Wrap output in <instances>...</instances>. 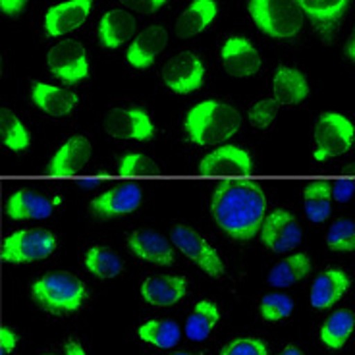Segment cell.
<instances>
[{"label":"cell","mask_w":355,"mask_h":355,"mask_svg":"<svg viewBox=\"0 0 355 355\" xmlns=\"http://www.w3.org/2000/svg\"><path fill=\"white\" fill-rule=\"evenodd\" d=\"M268 199L265 187L251 178H226L214 186L209 199L213 222L228 238L251 241L266 218Z\"/></svg>","instance_id":"1"},{"label":"cell","mask_w":355,"mask_h":355,"mask_svg":"<svg viewBox=\"0 0 355 355\" xmlns=\"http://www.w3.org/2000/svg\"><path fill=\"white\" fill-rule=\"evenodd\" d=\"M241 124V112L234 105L220 98H205L186 112L184 133L196 147H218L234 139Z\"/></svg>","instance_id":"2"},{"label":"cell","mask_w":355,"mask_h":355,"mask_svg":"<svg viewBox=\"0 0 355 355\" xmlns=\"http://www.w3.org/2000/svg\"><path fill=\"white\" fill-rule=\"evenodd\" d=\"M31 300L49 315H71L78 313L87 300L85 282L68 270H53L39 276L29 288Z\"/></svg>","instance_id":"3"},{"label":"cell","mask_w":355,"mask_h":355,"mask_svg":"<svg viewBox=\"0 0 355 355\" xmlns=\"http://www.w3.org/2000/svg\"><path fill=\"white\" fill-rule=\"evenodd\" d=\"M248 12L259 31L276 41H292L305 26L295 0H248Z\"/></svg>","instance_id":"4"},{"label":"cell","mask_w":355,"mask_h":355,"mask_svg":"<svg viewBox=\"0 0 355 355\" xmlns=\"http://www.w3.org/2000/svg\"><path fill=\"white\" fill-rule=\"evenodd\" d=\"M313 160L336 159L352 151L355 143V124L342 112L327 110L317 118L313 128Z\"/></svg>","instance_id":"5"},{"label":"cell","mask_w":355,"mask_h":355,"mask_svg":"<svg viewBox=\"0 0 355 355\" xmlns=\"http://www.w3.org/2000/svg\"><path fill=\"white\" fill-rule=\"evenodd\" d=\"M58 248L56 234L46 228H19L6 236L2 243V259L10 265L39 263L53 255Z\"/></svg>","instance_id":"6"},{"label":"cell","mask_w":355,"mask_h":355,"mask_svg":"<svg viewBox=\"0 0 355 355\" xmlns=\"http://www.w3.org/2000/svg\"><path fill=\"white\" fill-rule=\"evenodd\" d=\"M170 240L174 243V248L186 255L196 266H199L205 275L211 278H220L224 276L226 265L222 261L218 249L214 248L211 241L205 238L201 232H197L189 224H176L170 232Z\"/></svg>","instance_id":"7"},{"label":"cell","mask_w":355,"mask_h":355,"mask_svg":"<svg viewBox=\"0 0 355 355\" xmlns=\"http://www.w3.org/2000/svg\"><path fill=\"white\" fill-rule=\"evenodd\" d=\"M103 128L108 137L118 141L147 143L157 135L151 114L139 107L110 108L103 118Z\"/></svg>","instance_id":"8"},{"label":"cell","mask_w":355,"mask_h":355,"mask_svg":"<svg viewBox=\"0 0 355 355\" xmlns=\"http://www.w3.org/2000/svg\"><path fill=\"white\" fill-rule=\"evenodd\" d=\"M46 68L56 80L66 85H76L87 80V49L78 39H60L46 53Z\"/></svg>","instance_id":"9"},{"label":"cell","mask_w":355,"mask_h":355,"mask_svg":"<svg viewBox=\"0 0 355 355\" xmlns=\"http://www.w3.org/2000/svg\"><path fill=\"white\" fill-rule=\"evenodd\" d=\"M205 62L191 51H182L166 60L162 68V83L174 95H191L203 87Z\"/></svg>","instance_id":"10"},{"label":"cell","mask_w":355,"mask_h":355,"mask_svg":"<svg viewBox=\"0 0 355 355\" xmlns=\"http://www.w3.org/2000/svg\"><path fill=\"white\" fill-rule=\"evenodd\" d=\"M259 238L261 243L272 253H290L302 243V224L297 222L295 214L290 209L280 207L266 214Z\"/></svg>","instance_id":"11"},{"label":"cell","mask_w":355,"mask_h":355,"mask_svg":"<svg viewBox=\"0 0 355 355\" xmlns=\"http://www.w3.org/2000/svg\"><path fill=\"white\" fill-rule=\"evenodd\" d=\"M197 172L203 176H249L253 172V159L240 145L224 143L199 159Z\"/></svg>","instance_id":"12"},{"label":"cell","mask_w":355,"mask_h":355,"mask_svg":"<svg viewBox=\"0 0 355 355\" xmlns=\"http://www.w3.org/2000/svg\"><path fill=\"white\" fill-rule=\"evenodd\" d=\"M91 10H93V0L56 2L44 12V33L53 39H64V37L76 33L78 29L85 26V21L91 16Z\"/></svg>","instance_id":"13"},{"label":"cell","mask_w":355,"mask_h":355,"mask_svg":"<svg viewBox=\"0 0 355 355\" xmlns=\"http://www.w3.org/2000/svg\"><path fill=\"white\" fill-rule=\"evenodd\" d=\"M143 203V189L137 184H118L91 199L89 209L98 218H122L135 213Z\"/></svg>","instance_id":"14"},{"label":"cell","mask_w":355,"mask_h":355,"mask_svg":"<svg viewBox=\"0 0 355 355\" xmlns=\"http://www.w3.org/2000/svg\"><path fill=\"white\" fill-rule=\"evenodd\" d=\"M324 43H332L346 18L352 0H295Z\"/></svg>","instance_id":"15"},{"label":"cell","mask_w":355,"mask_h":355,"mask_svg":"<svg viewBox=\"0 0 355 355\" xmlns=\"http://www.w3.org/2000/svg\"><path fill=\"white\" fill-rule=\"evenodd\" d=\"M220 62L232 78L248 80L257 76L263 68V58L257 46L248 37L232 35L220 46Z\"/></svg>","instance_id":"16"},{"label":"cell","mask_w":355,"mask_h":355,"mask_svg":"<svg viewBox=\"0 0 355 355\" xmlns=\"http://www.w3.org/2000/svg\"><path fill=\"white\" fill-rule=\"evenodd\" d=\"M128 249L133 257L149 265L170 266L176 263V248L162 232L141 228L128 236Z\"/></svg>","instance_id":"17"},{"label":"cell","mask_w":355,"mask_h":355,"mask_svg":"<svg viewBox=\"0 0 355 355\" xmlns=\"http://www.w3.org/2000/svg\"><path fill=\"white\" fill-rule=\"evenodd\" d=\"M58 203L60 199H51L31 187H19L6 199L4 213L14 222L44 220L53 216L54 207Z\"/></svg>","instance_id":"18"},{"label":"cell","mask_w":355,"mask_h":355,"mask_svg":"<svg viewBox=\"0 0 355 355\" xmlns=\"http://www.w3.org/2000/svg\"><path fill=\"white\" fill-rule=\"evenodd\" d=\"M168 44V31L162 26L143 27L139 33H135L132 43L128 44L125 60L135 70H147L157 62L160 54L164 53Z\"/></svg>","instance_id":"19"},{"label":"cell","mask_w":355,"mask_h":355,"mask_svg":"<svg viewBox=\"0 0 355 355\" xmlns=\"http://www.w3.org/2000/svg\"><path fill=\"white\" fill-rule=\"evenodd\" d=\"M349 286H352V276L347 275V270L340 266H329L319 272L311 284V305L317 311L332 309L336 303L346 297Z\"/></svg>","instance_id":"20"},{"label":"cell","mask_w":355,"mask_h":355,"mask_svg":"<svg viewBox=\"0 0 355 355\" xmlns=\"http://www.w3.org/2000/svg\"><path fill=\"white\" fill-rule=\"evenodd\" d=\"M141 300L157 309H168L187 295V278L182 275H155L145 278L139 288Z\"/></svg>","instance_id":"21"},{"label":"cell","mask_w":355,"mask_h":355,"mask_svg":"<svg viewBox=\"0 0 355 355\" xmlns=\"http://www.w3.org/2000/svg\"><path fill=\"white\" fill-rule=\"evenodd\" d=\"M31 103L35 105L37 110L51 118H64L70 116L78 105H80V95L76 91L60 85H53L46 81H33L31 91H29Z\"/></svg>","instance_id":"22"},{"label":"cell","mask_w":355,"mask_h":355,"mask_svg":"<svg viewBox=\"0 0 355 355\" xmlns=\"http://www.w3.org/2000/svg\"><path fill=\"white\" fill-rule=\"evenodd\" d=\"M93 145L85 135H71L53 153L46 172L51 176H76L91 160Z\"/></svg>","instance_id":"23"},{"label":"cell","mask_w":355,"mask_h":355,"mask_svg":"<svg viewBox=\"0 0 355 355\" xmlns=\"http://www.w3.org/2000/svg\"><path fill=\"white\" fill-rule=\"evenodd\" d=\"M137 29V18L125 8H112L105 12L97 26L98 43L108 51H118L125 43H132Z\"/></svg>","instance_id":"24"},{"label":"cell","mask_w":355,"mask_h":355,"mask_svg":"<svg viewBox=\"0 0 355 355\" xmlns=\"http://www.w3.org/2000/svg\"><path fill=\"white\" fill-rule=\"evenodd\" d=\"M311 95L309 80L293 66H278L272 76V98L278 107H297Z\"/></svg>","instance_id":"25"},{"label":"cell","mask_w":355,"mask_h":355,"mask_svg":"<svg viewBox=\"0 0 355 355\" xmlns=\"http://www.w3.org/2000/svg\"><path fill=\"white\" fill-rule=\"evenodd\" d=\"M218 18L216 0H191L186 10L178 16L174 33L178 39H193L213 26Z\"/></svg>","instance_id":"26"},{"label":"cell","mask_w":355,"mask_h":355,"mask_svg":"<svg viewBox=\"0 0 355 355\" xmlns=\"http://www.w3.org/2000/svg\"><path fill=\"white\" fill-rule=\"evenodd\" d=\"M311 270H313V261H311L309 255L303 253V251H297V253H292L282 261H278L270 268L266 280L272 288H278V290L280 288H290V286L305 280L311 275Z\"/></svg>","instance_id":"27"},{"label":"cell","mask_w":355,"mask_h":355,"mask_svg":"<svg viewBox=\"0 0 355 355\" xmlns=\"http://www.w3.org/2000/svg\"><path fill=\"white\" fill-rule=\"evenodd\" d=\"M332 184L327 180H315L303 187V213L313 224H322L332 214Z\"/></svg>","instance_id":"28"},{"label":"cell","mask_w":355,"mask_h":355,"mask_svg":"<svg viewBox=\"0 0 355 355\" xmlns=\"http://www.w3.org/2000/svg\"><path fill=\"white\" fill-rule=\"evenodd\" d=\"M355 330V313L352 309H338L324 319L319 329V340L330 352H338L346 346Z\"/></svg>","instance_id":"29"},{"label":"cell","mask_w":355,"mask_h":355,"mask_svg":"<svg viewBox=\"0 0 355 355\" xmlns=\"http://www.w3.org/2000/svg\"><path fill=\"white\" fill-rule=\"evenodd\" d=\"M83 266L89 275L98 280H112L124 272V261L114 249L107 245H91L83 255Z\"/></svg>","instance_id":"30"},{"label":"cell","mask_w":355,"mask_h":355,"mask_svg":"<svg viewBox=\"0 0 355 355\" xmlns=\"http://www.w3.org/2000/svg\"><path fill=\"white\" fill-rule=\"evenodd\" d=\"M220 309L213 300H199L193 305L186 322V336L191 342H203L213 334L220 322Z\"/></svg>","instance_id":"31"},{"label":"cell","mask_w":355,"mask_h":355,"mask_svg":"<svg viewBox=\"0 0 355 355\" xmlns=\"http://www.w3.org/2000/svg\"><path fill=\"white\" fill-rule=\"evenodd\" d=\"M137 336L149 346L159 347V349H170V347L178 346V342L182 338V329L176 320L149 319L137 327Z\"/></svg>","instance_id":"32"},{"label":"cell","mask_w":355,"mask_h":355,"mask_svg":"<svg viewBox=\"0 0 355 355\" xmlns=\"http://www.w3.org/2000/svg\"><path fill=\"white\" fill-rule=\"evenodd\" d=\"M0 135L2 145L12 153H24L31 147V133L26 122L10 108L0 110Z\"/></svg>","instance_id":"33"},{"label":"cell","mask_w":355,"mask_h":355,"mask_svg":"<svg viewBox=\"0 0 355 355\" xmlns=\"http://www.w3.org/2000/svg\"><path fill=\"white\" fill-rule=\"evenodd\" d=\"M327 245L334 253H355V220L354 218H338L330 224L327 232Z\"/></svg>","instance_id":"34"},{"label":"cell","mask_w":355,"mask_h":355,"mask_svg":"<svg viewBox=\"0 0 355 355\" xmlns=\"http://www.w3.org/2000/svg\"><path fill=\"white\" fill-rule=\"evenodd\" d=\"M293 311V300L280 292L265 293L259 302V315L266 322H284Z\"/></svg>","instance_id":"35"},{"label":"cell","mask_w":355,"mask_h":355,"mask_svg":"<svg viewBox=\"0 0 355 355\" xmlns=\"http://www.w3.org/2000/svg\"><path fill=\"white\" fill-rule=\"evenodd\" d=\"M155 172H159V166L145 153H124L118 160V174L120 176H145V174H155Z\"/></svg>","instance_id":"36"},{"label":"cell","mask_w":355,"mask_h":355,"mask_svg":"<svg viewBox=\"0 0 355 355\" xmlns=\"http://www.w3.org/2000/svg\"><path fill=\"white\" fill-rule=\"evenodd\" d=\"M276 114H278V105L275 98H261L257 103H253L248 110L249 124L255 130H268L275 124Z\"/></svg>","instance_id":"37"},{"label":"cell","mask_w":355,"mask_h":355,"mask_svg":"<svg viewBox=\"0 0 355 355\" xmlns=\"http://www.w3.org/2000/svg\"><path fill=\"white\" fill-rule=\"evenodd\" d=\"M218 355H270L265 340L257 336H238L222 347Z\"/></svg>","instance_id":"38"},{"label":"cell","mask_w":355,"mask_h":355,"mask_svg":"<svg viewBox=\"0 0 355 355\" xmlns=\"http://www.w3.org/2000/svg\"><path fill=\"white\" fill-rule=\"evenodd\" d=\"M125 10H130L133 14H143V16H151L162 10L168 0H120Z\"/></svg>","instance_id":"39"},{"label":"cell","mask_w":355,"mask_h":355,"mask_svg":"<svg viewBox=\"0 0 355 355\" xmlns=\"http://www.w3.org/2000/svg\"><path fill=\"white\" fill-rule=\"evenodd\" d=\"M355 193V184L354 182H349V180H342V182H336V184H332V197H334V201L338 203H346L349 201Z\"/></svg>","instance_id":"40"},{"label":"cell","mask_w":355,"mask_h":355,"mask_svg":"<svg viewBox=\"0 0 355 355\" xmlns=\"http://www.w3.org/2000/svg\"><path fill=\"white\" fill-rule=\"evenodd\" d=\"M0 340H2V354L8 355L12 354L19 344V336L18 332L14 329H10V327H4L2 329V334H0Z\"/></svg>","instance_id":"41"},{"label":"cell","mask_w":355,"mask_h":355,"mask_svg":"<svg viewBox=\"0 0 355 355\" xmlns=\"http://www.w3.org/2000/svg\"><path fill=\"white\" fill-rule=\"evenodd\" d=\"M27 2H29V0H0V10H2L4 16L16 18V16H19V14L24 12V8L27 6Z\"/></svg>","instance_id":"42"},{"label":"cell","mask_w":355,"mask_h":355,"mask_svg":"<svg viewBox=\"0 0 355 355\" xmlns=\"http://www.w3.org/2000/svg\"><path fill=\"white\" fill-rule=\"evenodd\" d=\"M64 355H89L78 340H68L64 344Z\"/></svg>","instance_id":"43"},{"label":"cell","mask_w":355,"mask_h":355,"mask_svg":"<svg viewBox=\"0 0 355 355\" xmlns=\"http://www.w3.org/2000/svg\"><path fill=\"white\" fill-rule=\"evenodd\" d=\"M346 56H347V60H349V62L355 64V29H354V33L349 35V39H347Z\"/></svg>","instance_id":"44"},{"label":"cell","mask_w":355,"mask_h":355,"mask_svg":"<svg viewBox=\"0 0 355 355\" xmlns=\"http://www.w3.org/2000/svg\"><path fill=\"white\" fill-rule=\"evenodd\" d=\"M278 355H303V352L297 346H286Z\"/></svg>","instance_id":"45"},{"label":"cell","mask_w":355,"mask_h":355,"mask_svg":"<svg viewBox=\"0 0 355 355\" xmlns=\"http://www.w3.org/2000/svg\"><path fill=\"white\" fill-rule=\"evenodd\" d=\"M172 355H191V354H187V352H176V354H172Z\"/></svg>","instance_id":"46"},{"label":"cell","mask_w":355,"mask_h":355,"mask_svg":"<svg viewBox=\"0 0 355 355\" xmlns=\"http://www.w3.org/2000/svg\"><path fill=\"white\" fill-rule=\"evenodd\" d=\"M44 355H54V354H44Z\"/></svg>","instance_id":"47"}]
</instances>
